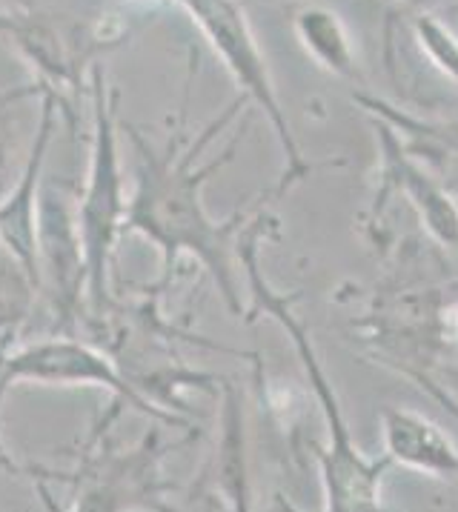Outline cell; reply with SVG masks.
<instances>
[{"mask_svg": "<svg viewBox=\"0 0 458 512\" xmlns=\"http://www.w3.org/2000/svg\"><path fill=\"white\" fill-rule=\"evenodd\" d=\"M18 384L101 387L118 398V407H135L138 412H146L149 418H155L167 427L189 430L184 418H175L164 407L152 404L101 349L84 344L72 335L43 338V341H32L18 349L0 347V410H3L6 395ZM0 467L9 472H21L12 464V458L3 452V447H0Z\"/></svg>", "mask_w": 458, "mask_h": 512, "instance_id": "cell-6", "label": "cell"}, {"mask_svg": "<svg viewBox=\"0 0 458 512\" xmlns=\"http://www.w3.org/2000/svg\"><path fill=\"white\" fill-rule=\"evenodd\" d=\"M58 101L41 95V115L29 161L6 201H0V244L6 246L35 289H41V244H38V209H41V172L46 166L49 141L58 126Z\"/></svg>", "mask_w": 458, "mask_h": 512, "instance_id": "cell-8", "label": "cell"}, {"mask_svg": "<svg viewBox=\"0 0 458 512\" xmlns=\"http://www.w3.org/2000/svg\"><path fill=\"white\" fill-rule=\"evenodd\" d=\"M158 432H149L141 447L126 452H104L84 458L75 475H63L72 484L66 512H167L161 478Z\"/></svg>", "mask_w": 458, "mask_h": 512, "instance_id": "cell-7", "label": "cell"}, {"mask_svg": "<svg viewBox=\"0 0 458 512\" xmlns=\"http://www.w3.org/2000/svg\"><path fill=\"white\" fill-rule=\"evenodd\" d=\"M92 95V149H89V175L78 204V244L84 258L86 301L98 318L112 309V255L126 224L124 172L118 149V123H115V92L109 89L101 66L89 75Z\"/></svg>", "mask_w": 458, "mask_h": 512, "instance_id": "cell-3", "label": "cell"}, {"mask_svg": "<svg viewBox=\"0 0 458 512\" xmlns=\"http://www.w3.org/2000/svg\"><path fill=\"white\" fill-rule=\"evenodd\" d=\"M35 284L15 261V255L0 244V347H9L29 318L35 304Z\"/></svg>", "mask_w": 458, "mask_h": 512, "instance_id": "cell-13", "label": "cell"}, {"mask_svg": "<svg viewBox=\"0 0 458 512\" xmlns=\"http://www.w3.org/2000/svg\"><path fill=\"white\" fill-rule=\"evenodd\" d=\"M195 26L201 29V35L212 46L215 58L224 63L235 86L241 89V98L247 103H255L258 112L270 121L272 135L284 152V175L275 186V195H284L292 184H298L313 164L304 158L301 146L292 135V126L287 121V112L278 101L275 83H272L270 66L261 52V46L255 41L250 21L244 15V9L238 6V0H175Z\"/></svg>", "mask_w": 458, "mask_h": 512, "instance_id": "cell-5", "label": "cell"}, {"mask_svg": "<svg viewBox=\"0 0 458 512\" xmlns=\"http://www.w3.org/2000/svg\"><path fill=\"white\" fill-rule=\"evenodd\" d=\"M38 244H41V287L49 278V298L55 309V324L61 332L75 327L86 295L84 258L78 244V229L69 224V209L58 192H49L38 209Z\"/></svg>", "mask_w": 458, "mask_h": 512, "instance_id": "cell-9", "label": "cell"}, {"mask_svg": "<svg viewBox=\"0 0 458 512\" xmlns=\"http://www.w3.org/2000/svg\"><path fill=\"white\" fill-rule=\"evenodd\" d=\"M0 43L32 66L43 95H52L58 109L75 123V101H81L89 86L95 55L115 46L118 38L95 23L41 12L26 3L15 12H0Z\"/></svg>", "mask_w": 458, "mask_h": 512, "instance_id": "cell-4", "label": "cell"}, {"mask_svg": "<svg viewBox=\"0 0 458 512\" xmlns=\"http://www.w3.org/2000/svg\"><path fill=\"white\" fill-rule=\"evenodd\" d=\"M272 195H275L272 189L264 192L255 212L235 232V258L244 267V278L250 284L247 318H258V315L275 318L281 329L287 332V338L295 347V355L301 358L304 372L310 378V387H313L315 401H318L321 415L327 421V435H330V447L321 452V475H324V490H327L324 512H396L381 504V492H378L381 478L393 467V461L387 455L367 458L358 450L350 424L338 407V395H335L333 384H330L327 372L315 355L313 338H310L307 327L301 324V318L292 312V295L275 292L267 281V275H264V269H261V246L275 229V215L267 209V201Z\"/></svg>", "mask_w": 458, "mask_h": 512, "instance_id": "cell-2", "label": "cell"}, {"mask_svg": "<svg viewBox=\"0 0 458 512\" xmlns=\"http://www.w3.org/2000/svg\"><path fill=\"white\" fill-rule=\"evenodd\" d=\"M295 29L318 66L330 69L338 78H358L353 43L338 15L327 9H304L295 21Z\"/></svg>", "mask_w": 458, "mask_h": 512, "instance_id": "cell-12", "label": "cell"}, {"mask_svg": "<svg viewBox=\"0 0 458 512\" xmlns=\"http://www.w3.org/2000/svg\"><path fill=\"white\" fill-rule=\"evenodd\" d=\"M384 455L393 467L427 472V475H458V447L453 438L427 415L407 407L381 412Z\"/></svg>", "mask_w": 458, "mask_h": 512, "instance_id": "cell-11", "label": "cell"}, {"mask_svg": "<svg viewBox=\"0 0 458 512\" xmlns=\"http://www.w3.org/2000/svg\"><path fill=\"white\" fill-rule=\"evenodd\" d=\"M244 106L247 101L238 95L235 103L227 106L192 141H187L184 135H172L164 146L146 141L135 126L124 123L126 138L135 149V192L126 204L124 226L129 232H138L161 252L164 275L158 292L172 284L178 261L187 255L207 269L227 309L238 318H247V301L238 289L229 255L235 252V232L255 212L261 198L252 204L250 212L241 209L227 221H215L204 206V184L227 161H232L238 138L224 155H218L209 164H201V155L227 129L232 118L244 112Z\"/></svg>", "mask_w": 458, "mask_h": 512, "instance_id": "cell-1", "label": "cell"}, {"mask_svg": "<svg viewBox=\"0 0 458 512\" xmlns=\"http://www.w3.org/2000/svg\"><path fill=\"white\" fill-rule=\"evenodd\" d=\"M375 132L384 152V181L393 189H404L410 204H416L421 221L433 232L441 244L458 246V206L447 198V192L418 169L416 161L404 152V146L393 132V126L381 118H375Z\"/></svg>", "mask_w": 458, "mask_h": 512, "instance_id": "cell-10", "label": "cell"}, {"mask_svg": "<svg viewBox=\"0 0 458 512\" xmlns=\"http://www.w3.org/2000/svg\"><path fill=\"white\" fill-rule=\"evenodd\" d=\"M413 3H421V0H413Z\"/></svg>", "mask_w": 458, "mask_h": 512, "instance_id": "cell-15", "label": "cell"}, {"mask_svg": "<svg viewBox=\"0 0 458 512\" xmlns=\"http://www.w3.org/2000/svg\"><path fill=\"white\" fill-rule=\"evenodd\" d=\"M416 35L418 43L424 46V52L433 58L438 69L453 78L458 83V41L456 35L444 26L441 21H436L433 15H418L416 21Z\"/></svg>", "mask_w": 458, "mask_h": 512, "instance_id": "cell-14", "label": "cell"}]
</instances>
